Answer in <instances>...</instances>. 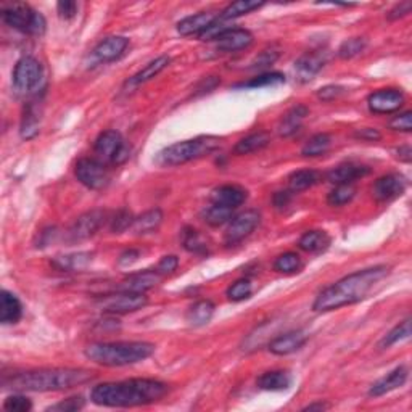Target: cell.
Returning a JSON list of instances; mask_svg holds the SVG:
<instances>
[{
    "mask_svg": "<svg viewBox=\"0 0 412 412\" xmlns=\"http://www.w3.org/2000/svg\"><path fill=\"white\" fill-rule=\"evenodd\" d=\"M169 391L164 381L153 379H130L108 381L95 386L90 393L94 404L103 408H137L158 403Z\"/></svg>",
    "mask_w": 412,
    "mask_h": 412,
    "instance_id": "cell-1",
    "label": "cell"
},
{
    "mask_svg": "<svg viewBox=\"0 0 412 412\" xmlns=\"http://www.w3.org/2000/svg\"><path fill=\"white\" fill-rule=\"evenodd\" d=\"M388 274L390 269L386 266H374L369 269L356 271L320 291L316 296L313 309L316 313H330V311L340 309L343 306L358 303Z\"/></svg>",
    "mask_w": 412,
    "mask_h": 412,
    "instance_id": "cell-2",
    "label": "cell"
},
{
    "mask_svg": "<svg viewBox=\"0 0 412 412\" xmlns=\"http://www.w3.org/2000/svg\"><path fill=\"white\" fill-rule=\"evenodd\" d=\"M95 379V374L87 369H69V368H55V369H39L28 370L22 374L13 375L7 381L10 388L17 391H63L71 390L74 386L89 384Z\"/></svg>",
    "mask_w": 412,
    "mask_h": 412,
    "instance_id": "cell-3",
    "label": "cell"
},
{
    "mask_svg": "<svg viewBox=\"0 0 412 412\" xmlns=\"http://www.w3.org/2000/svg\"><path fill=\"white\" fill-rule=\"evenodd\" d=\"M155 353V345L148 341H110L92 343L85 348L84 354L89 361L105 368H123L137 364Z\"/></svg>",
    "mask_w": 412,
    "mask_h": 412,
    "instance_id": "cell-4",
    "label": "cell"
},
{
    "mask_svg": "<svg viewBox=\"0 0 412 412\" xmlns=\"http://www.w3.org/2000/svg\"><path fill=\"white\" fill-rule=\"evenodd\" d=\"M221 145H223V139L216 137V135H200V137L190 140H182V142L173 144L163 148L158 153L157 163L160 166H164V168L166 166L168 168L180 166L194 162V160L208 157V155L221 148Z\"/></svg>",
    "mask_w": 412,
    "mask_h": 412,
    "instance_id": "cell-5",
    "label": "cell"
},
{
    "mask_svg": "<svg viewBox=\"0 0 412 412\" xmlns=\"http://www.w3.org/2000/svg\"><path fill=\"white\" fill-rule=\"evenodd\" d=\"M0 15H2L3 23L8 24L10 28L24 34H31V36H41L47 26L42 15L33 10L28 3L15 2L3 5Z\"/></svg>",
    "mask_w": 412,
    "mask_h": 412,
    "instance_id": "cell-6",
    "label": "cell"
},
{
    "mask_svg": "<svg viewBox=\"0 0 412 412\" xmlns=\"http://www.w3.org/2000/svg\"><path fill=\"white\" fill-rule=\"evenodd\" d=\"M44 79V68L39 60L34 57L19 58L13 69V89L18 95L28 97V95L37 94Z\"/></svg>",
    "mask_w": 412,
    "mask_h": 412,
    "instance_id": "cell-7",
    "label": "cell"
},
{
    "mask_svg": "<svg viewBox=\"0 0 412 412\" xmlns=\"http://www.w3.org/2000/svg\"><path fill=\"white\" fill-rule=\"evenodd\" d=\"M94 152L107 166H121L130 157V147L118 130H105L95 140Z\"/></svg>",
    "mask_w": 412,
    "mask_h": 412,
    "instance_id": "cell-8",
    "label": "cell"
},
{
    "mask_svg": "<svg viewBox=\"0 0 412 412\" xmlns=\"http://www.w3.org/2000/svg\"><path fill=\"white\" fill-rule=\"evenodd\" d=\"M148 298L145 293H129V291H118L117 293L103 295L95 301L97 309L103 314H129L142 309L147 306Z\"/></svg>",
    "mask_w": 412,
    "mask_h": 412,
    "instance_id": "cell-9",
    "label": "cell"
},
{
    "mask_svg": "<svg viewBox=\"0 0 412 412\" xmlns=\"http://www.w3.org/2000/svg\"><path fill=\"white\" fill-rule=\"evenodd\" d=\"M74 174L84 187L102 190L110 184V169L98 158H83L76 163Z\"/></svg>",
    "mask_w": 412,
    "mask_h": 412,
    "instance_id": "cell-10",
    "label": "cell"
},
{
    "mask_svg": "<svg viewBox=\"0 0 412 412\" xmlns=\"http://www.w3.org/2000/svg\"><path fill=\"white\" fill-rule=\"evenodd\" d=\"M105 219H107V211L103 209H90L87 213H84L76 218V221L71 224V228L67 232L68 243H79L84 242L90 237H94L98 232V229L102 228Z\"/></svg>",
    "mask_w": 412,
    "mask_h": 412,
    "instance_id": "cell-11",
    "label": "cell"
},
{
    "mask_svg": "<svg viewBox=\"0 0 412 412\" xmlns=\"http://www.w3.org/2000/svg\"><path fill=\"white\" fill-rule=\"evenodd\" d=\"M261 221V214L256 209H247L243 213L234 216L229 221L228 229L224 234V243L228 247H234L240 242H243L253 230L258 228Z\"/></svg>",
    "mask_w": 412,
    "mask_h": 412,
    "instance_id": "cell-12",
    "label": "cell"
},
{
    "mask_svg": "<svg viewBox=\"0 0 412 412\" xmlns=\"http://www.w3.org/2000/svg\"><path fill=\"white\" fill-rule=\"evenodd\" d=\"M404 94L400 89H381L368 97V107L375 114H390L398 112L404 105Z\"/></svg>",
    "mask_w": 412,
    "mask_h": 412,
    "instance_id": "cell-13",
    "label": "cell"
},
{
    "mask_svg": "<svg viewBox=\"0 0 412 412\" xmlns=\"http://www.w3.org/2000/svg\"><path fill=\"white\" fill-rule=\"evenodd\" d=\"M406 187H408V180L403 175L386 174L375 180L372 194H374L377 202H390V200L401 197L406 192Z\"/></svg>",
    "mask_w": 412,
    "mask_h": 412,
    "instance_id": "cell-14",
    "label": "cell"
},
{
    "mask_svg": "<svg viewBox=\"0 0 412 412\" xmlns=\"http://www.w3.org/2000/svg\"><path fill=\"white\" fill-rule=\"evenodd\" d=\"M213 42L219 52L234 53L239 52V50L248 49L250 45L253 44V34H251L248 29L229 28L225 29L223 34H219Z\"/></svg>",
    "mask_w": 412,
    "mask_h": 412,
    "instance_id": "cell-15",
    "label": "cell"
},
{
    "mask_svg": "<svg viewBox=\"0 0 412 412\" xmlns=\"http://www.w3.org/2000/svg\"><path fill=\"white\" fill-rule=\"evenodd\" d=\"M327 63V53L325 52H306L295 62V74L300 83L313 81L316 74Z\"/></svg>",
    "mask_w": 412,
    "mask_h": 412,
    "instance_id": "cell-16",
    "label": "cell"
},
{
    "mask_svg": "<svg viewBox=\"0 0 412 412\" xmlns=\"http://www.w3.org/2000/svg\"><path fill=\"white\" fill-rule=\"evenodd\" d=\"M308 338L309 335L304 330L285 332V334L275 336L274 340L269 341L268 350L275 356H287L303 348Z\"/></svg>",
    "mask_w": 412,
    "mask_h": 412,
    "instance_id": "cell-17",
    "label": "cell"
},
{
    "mask_svg": "<svg viewBox=\"0 0 412 412\" xmlns=\"http://www.w3.org/2000/svg\"><path fill=\"white\" fill-rule=\"evenodd\" d=\"M129 47V39L124 36H110L100 41L92 50L94 57L100 63H110L123 57L126 49Z\"/></svg>",
    "mask_w": 412,
    "mask_h": 412,
    "instance_id": "cell-18",
    "label": "cell"
},
{
    "mask_svg": "<svg viewBox=\"0 0 412 412\" xmlns=\"http://www.w3.org/2000/svg\"><path fill=\"white\" fill-rule=\"evenodd\" d=\"M163 275L158 274L157 271H144V273H137L129 275L128 279H124L121 284L118 285V291H129V293H145V291L152 290L162 282Z\"/></svg>",
    "mask_w": 412,
    "mask_h": 412,
    "instance_id": "cell-19",
    "label": "cell"
},
{
    "mask_svg": "<svg viewBox=\"0 0 412 412\" xmlns=\"http://www.w3.org/2000/svg\"><path fill=\"white\" fill-rule=\"evenodd\" d=\"M248 197V192L240 185L228 184L221 185V187H216L213 192H211V203L225 206V208L235 209L239 208L240 205L245 203V200Z\"/></svg>",
    "mask_w": 412,
    "mask_h": 412,
    "instance_id": "cell-20",
    "label": "cell"
},
{
    "mask_svg": "<svg viewBox=\"0 0 412 412\" xmlns=\"http://www.w3.org/2000/svg\"><path fill=\"white\" fill-rule=\"evenodd\" d=\"M369 173H370L369 166L345 163V164L336 166V168H332L329 173L325 174V179L334 185H345V184H353L354 180L364 178V175H368Z\"/></svg>",
    "mask_w": 412,
    "mask_h": 412,
    "instance_id": "cell-21",
    "label": "cell"
},
{
    "mask_svg": "<svg viewBox=\"0 0 412 412\" xmlns=\"http://www.w3.org/2000/svg\"><path fill=\"white\" fill-rule=\"evenodd\" d=\"M218 18L219 15H214L213 12H200L197 15H190V17L180 19L178 23V33L184 37L200 36Z\"/></svg>",
    "mask_w": 412,
    "mask_h": 412,
    "instance_id": "cell-22",
    "label": "cell"
},
{
    "mask_svg": "<svg viewBox=\"0 0 412 412\" xmlns=\"http://www.w3.org/2000/svg\"><path fill=\"white\" fill-rule=\"evenodd\" d=\"M409 370L404 366H400L395 370H391L388 375L381 377L380 380H377L374 385L369 388V396L370 398H379V396H384L390 391H393L396 388H401L408 380Z\"/></svg>",
    "mask_w": 412,
    "mask_h": 412,
    "instance_id": "cell-23",
    "label": "cell"
},
{
    "mask_svg": "<svg viewBox=\"0 0 412 412\" xmlns=\"http://www.w3.org/2000/svg\"><path fill=\"white\" fill-rule=\"evenodd\" d=\"M309 110L304 105H295L293 108H290L287 113L280 118V121L277 124V132L280 137H290L298 132L303 126L304 118L308 117Z\"/></svg>",
    "mask_w": 412,
    "mask_h": 412,
    "instance_id": "cell-24",
    "label": "cell"
},
{
    "mask_svg": "<svg viewBox=\"0 0 412 412\" xmlns=\"http://www.w3.org/2000/svg\"><path fill=\"white\" fill-rule=\"evenodd\" d=\"M23 316V304L17 298V295L10 293L8 290H2L0 296V323L3 325L17 324Z\"/></svg>",
    "mask_w": 412,
    "mask_h": 412,
    "instance_id": "cell-25",
    "label": "cell"
},
{
    "mask_svg": "<svg viewBox=\"0 0 412 412\" xmlns=\"http://www.w3.org/2000/svg\"><path fill=\"white\" fill-rule=\"evenodd\" d=\"M169 63H171V58L168 57V55H162V57L155 58L148 65H145V67L140 69L139 73H135L134 76L129 79L128 84L130 85V87H137V85H142L145 83L152 81V79L157 78L164 68H168Z\"/></svg>",
    "mask_w": 412,
    "mask_h": 412,
    "instance_id": "cell-26",
    "label": "cell"
},
{
    "mask_svg": "<svg viewBox=\"0 0 412 412\" xmlns=\"http://www.w3.org/2000/svg\"><path fill=\"white\" fill-rule=\"evenodd\" d=\"M37 102L28 103V107L24 108L23 118H22V128H19V134L24 140H31L36 137L41 130V110L36 105Z\"/></svg>",
    "mask_w": 412,
    "mask_h": 412,
    "instance_id": "cell-27",
    "label": "cell"
},
{
    "mask_svg": "<svg viewBox=\"0 0 412 412\" xmlns=\"http://www.w3.org/2000/svg\"><path fill=\"white\" fill-rule=\"evenodd\" d=\"M256 385L264 391H284L291 385V377L287 370H271L258 377Z\"/></svg>",
    "mask_w": 412,
    "mask_h": 412,
    "instance_id": "cell-28",
    "label": "cell"
},
{
    "mask_svg": "<svg viewBox=\"0 0 412 412\" xmlns=\"http://www.w3.org/2000/svg\"><path fill=\"white\" fill-rule=\"evenodd\" d=\"M323 180V175L314 169H300L289 175V190L293 194L304 192L314 185H318Z\"/></svg>",
    "mask_w": 412,
    "mask_h": 412,
    "instance_id": "cell-29",
    "label": "cell"
},
{
    "mask_svg": "<svg viewBox=\"0 0 412 412\" xmlns=\"http://www.w3.org/2000/svg\"><path fill=\"white\" fill-rule=\"evenodd\" d=\"M298 247L306 253H323L330 247V237L325 230H308L301 235Z\"/></svg>",
    "mask_w": 412,
    "mask_h": 412,
    "instance_id": "cell-30",
    "label": "cell"
},
{
    "mask_svg": "<svg viewBox=\"0 0 412 412\" xmlns=\"http://www.w3.org/2000/svg\"><path fill=\"white\" fill-rule=\"evenodd\" d=\"M162 223H163V211L160 208H153V209L145 211L144 214H140L134 219L132 230L137 235L153 234L157 232Z\"/></svg>",
    "mask_w": 412,
    "mask_h": 412,
    "instance_id": "cell-31",
    "label": "cell"
},
{
    "mask_svg": "<svg viewBox=\"0 0 412 412\" xmlns=\"http://www.w3.org/2000/svg\"><path fill=\"white\" fill-rule=\"evenodd\" d=\"M271 144V134L266 130H259V132H253L247 135V137L240 139L234 147L235 155H250L255 152H259L268 147Z\"/></svg>",
    "mask_w": 412,
    "mask_h": 412,
    "instance_id": "cell-32",
    "label": "cell"
},
{
    "mask_svg": "<svg viewBox=\"0 0 412 412\" xmlns=\"http://www.w3.org/2000/svg\"><path fill=\"white\" fill-rule=\"evenodd\" d=\"M214 314V304L211 303L209 300H200L194 306H190L187 311V323L192 325V327H203L211 320Z\"/></svg>",
    "mask_w": 412,
    "mask_h": 412,
    "instance_id": "cell-33",
    "label": "cell"
},
{
    "mask_svg": "<svg viewBox=\"0 0 412 412\" xmlns=\"http://www.w3.org/2000/svg\"><path fill=\"white\" fill-rule=\"evenodd\" d=\"M264 7V2H256V0H237V2H232L228 5L223 12H221L219 18L224 19V22H229V19H235L243 17V15H248L255 10H259Z\"/></svg>",
    "mask_w": 412,
    "mask_h": 412,
    "instance_id": "cell-34",
    "label": "cell"
},
{
    "mask_svg": "<svg viewBox=\"0 0 412 412\" xmlns=\"http://www.w3.org/2000/svg\"><path fill=\"white\" fill-rule=\"evenodd\" d=\"M234 218V209L225 208V206L211 203L202 211V219L211 228H219V225L228 224Z\"/></svg>",
    "mask_w": 412,
    "mask_h": 412,
    "instance_id": "cell-35",
    "label": "cell"
},
{
    "mask_svg": "<svg viewBox=\"0 0 412 412\" xmlns=\"http://www.w3.org/2000/svg\"><path fill=\"white\" fill-rule=\"evenodd\" d=\"M332 145V137L329 134H316L313 137L308 139V142L303 145L301 148V155L306 158H316V157H323L329 152Z\"/></svg>",
    "mask_w": 412,
    "mask_h": 412,
    "instance_id": "cell-36",
    "label": "cell"
},
{
    "mask_svg": "<svg viewBox=\"0 0 412 412\" xmlns=\"http://www.w3.org/2000/svg\"><path fill=\"white\" fill-rule=\"evenodd\" d=\"M92 261V253H74L58 256L53 259V266L60 271H81Z\"/></svg>",
    "mask_w": 412,
    "mask_h": 412,
    "instance_id": "cell-37",
    "label": "cell"
},
{
    "mask_svg": "<svg viewBox=\"0 0 412 412\" xmlns=\"http://www.w3.org/2000/svg\"><path fill=\"white\" fill-rule=\"evenodd\" d=\"M301 268H303V261H301L300 255L293 253V251L282 253L274 261V271L280 274H296L300 273Z\"/></svg>",
    "mask_w": 412,
    "mask_h": 412,
    "instance_id": "cell-38",
    "label": "cell"
},
{
    "mask_svg": "<svg viewBox=\"0 0 412 412\" xmlns=\"http://www.w3.org/2000/svg\"><path fill=\"white\" fill-rule=\"evenodd\" d=\"M184 248L194 255H205L208 251V243L205 242L202 234L192 228H185L182 232Z\"/></svg>",
    "mask_w": 412,
    "mask_h": 412,
    "instance_id": "cell-39",
    "label": "cell"
},
{
    "mask_svg": "<svg viewBox=\"0 0 412 412\" xmlns=\"http://www.w3.org/2000/svg\"><path fill=\"white\" fill-rule=\"evenodd\" d=\"M411 335V319H406L403 323L396 325L393 330H390L388 334H386L384 338L380 340L379 343V348L380 350H386L390 348V346H393L398 343V341H403V340H408Z\"/></svg>",
    "mask_w": 412,
    "mask_h": 412,
    "instance_id": "cell-40",
    "label": "cell"
},
{
    "mask_svg": "<svg viewBox=\"0 0 412 412\" xmlns=\"http://www.w3.org/2000/svg\"><path fill=\"white\" fill-rule=\"evenodd\" d=\"M354 197H356V189L353 184L335 185V189L329 194L327 203L330 206H343V205H348Z\"/></svg>",
    "mask_w": 412,
    "mask_h": 412,
    "instance_id": "cell-41",
    "label": "cell"
},
{
    "mask_svg": "<svg viewBox=\"0 0 412 412\" xmlns=\"http://www.w3.org/2000/svg\"><path fill=\"white\" fill-rule=\"evenodd\" d=\"M285 83V76L282 73L273 71V73H263L259 76L250 79L248 83L240 84L239 87H247V89H256V87H268V85H279Z\"/></svg>",
    "mask_w": 412,
    "mask_h": 412,
    "instance_id": "cell-42",
    "label": "cell"
},
{
    "mask_svg": "<svg viewBox=\"0 0 412 412\" xmlns=\"http://www.w3.org/2000/svg\"><path fill=\"white\" fill-rule=\"evenodd\" d=\"M368 41L364 37H351L346 39V41L340 45L338 49V57L341 60H350L358 57L359 53L364 52Z\"/></svg>",
    "mask_w": 412,
    "mask_h": 412,
    "instance_id": "cell-43",
    "label": "cell"
},
{
    "mask_svg": "<svg viewBox=\"0 0 412 412\" xmlns=\"http://www.w3.org/2000/svg\"><path fill=\"white\" fill-rule=\"evenodd\" d=\"M251 293H253V285H251L250 279L235 280V282L228 289V291H225L228 298L230 301H235V303H239V301H243V300H248Z\"/></svg>",
    "mask_w": 412,
    "mask_h": 412,
    "instance_id": "cell-44",
    "label": "cell"
},
{
    "mask_svg": "<svg viewBox=\"0 0 412 412\" xmlns=\"http://www.w3.org/2000/svg\"><path fill=\"white\" fill-rule=\"evenodd\" d=\"M134 219L135 218L129 209H119L114 213L113 218L110 219V230H112L113 234H123L129 228H132Z\"/></svg>",
    "mask_w": 412,
    "mask_h": 412,
    "instance_id": "cell-45",
    "label": "cell"
},
{
    "mask_svg": "<svg viewBox=\"0 0 412 412\" xmlns=\"http://www.w3.org/2000/svg\"><path fill=\"white\" fill-rule=\"evenodd\" d=\"M85 406V400L83 396H71V398L60 401V403L49 406L45 411H52V412H76L81 411Z\"/></svg>",
    "mask_w": 412,
    "mask_h": 412,
    "instance_id": "cell-46",
    "label": "cell"
},
{
    "mask_svg": "<svg viewBox=\"0 0 412 412\" xmlns=\"http://www.w3.org/2000/svg\"><path fill=\"white\" fill-rule=\"evenodd\" d=\"M3 409L10 412H28L33 409L31 400L23 395H13L8 396L3 403Z\"/></svg>",
    "mask_w": 412,
    "mask_h": 412,
    "instance_id": "cell-47",
    "label": "cell"
},
{
    "mask_svg": "<svg viewBox=\"0 0 412 412\" xmlns=\"http://www.w3.org/2000/svg\"><path fill=\"white\" fill-rule=\"evenodd\" d=\"M279 58V52L277 50H263L258 57L253 60V63H251V69H263V68H268L271 65L275 63V60Z\"/></svg>",
    "mask_w": 412,
    "mask_h": 412,
    "instance_id": "cell-48",
    "label": "cell"
},
{
    "mask_svg": "<svg viewBox=\"0 0 412 412\" xmlns=\"http://www.w3.org/2000/svg\"><path fill=\"white\" fill-rule=\"evenodd\" d=\"M390 129L400 130V132H411L412 130V113L404 112L395 117L390 121Z\"/></svg>",
    "mask_w": 412,
    "mask_h": 412,
    "instance_id": "cell-49",
    "label": "cell"
},
{
    "mask_svg": "<svg viewBox=\"0 0 412 412\" xmlns=\"http://www.w3.org/2000/svg\"><path fill=\"white\" fill-rule=\"evenodd\" d=\"M346 92L345 87H341V85H335V84H330V85H325V87H320L318 90V98L323 100V102H332V100L341 97Z\"/></svg>",
    "mask_w": 412,
    "mask_h": 412,
    "instance_id": "cell-50",
    "label": "cell"
},
{
    "mask_svg": "<svg viewBox=\"0 0 412 412\" xmlns=\"http://www.w3.org/2000/svg\"><path fill=\"white\" fill-rule=\"evenodd\" d=\"M178 266H179V258H178V256L169 255V256H163L162 261H160L157 268H155V271H157L158 274H162L163 277H164V275L173 274L174 271L178 269Z\"/></svg>",
    "mask_w": 412,
    "mask_h": 412,
    "instance_id": "cell-51",
    "label": "cell"
},
{
    "mask_svg": "<svg viewBox=\"0 0 412 412\" xmlns=\"http://www.w3.org/2000/svg\"><path fill=\"white\" fill-rule=\"evenodd\" d=\"M57 13L62 19H73L78 15V3L73 0H62L57 3Z\"/></svg>",
    "mask_w": 412,
    "mask_h": 412,
    "instance_id": "cell-52",
    "label": "cell"
},
{
    "mask_svg": "<svg viewBox=\"0 0 412 412\" xmlns=\"http://www.w3.org/2000/svg\"><path fill=\"white\" fill-rule=\"evenodd\" d=\"M411 10H412V2L411 0H406V2L395 5V7L391 8L388 13H386V18H388L390 22H395V19H400V18L406 17V15H409Z\"/></svg>",
    "mask_w": 412,
    "mask_h": 412,
    "instance_id": "cell-53",
    "label": "cell"
},
{
    "mask_svg": "<svg viewBox=\"0 0 412 412\" xmlns=\"http://www.w3.org/2000/svg\"><path fill=\"white\" fill-rule=\"evenodd\" d=\"M381 134L374 128H361L354 130V139L364 140V142H377L380 140Z\"/></svg>",
    "mask_w": 412,
    "mask_h": 412,
    "instance_id": "cell-54",
    "label": "cell"
},
{
    "mask_svg": "<svg viewBox=\"0 0 412 412\" xmlns=\"http://www.w3.org/2000/svg\"><path fill=\"white\" fill-rule=\"evenodd\" d=\"M291 200H293V192H291V190H280V192L274 194L273 203L277 209H285L290 205Z\"/></svg>",
    "mask_w": 412,
    "mask_h": 412,
    "instance_id": "cell-55",
    "label": "cell"
},
{
    "mask_svg": "<svg viewBox=\"0 0 412 412\" xmlns=\"http://www.w3.org/2000/svg\"><path fill=\"white\" fill-rule=\"evenodd\" d=\"M139 258H140V251L135 248H129V250L123 251L121 256H119L118 263H119V266H124L126 268V266H130L132 263H135V261H137Z\"/></svg>",
    "mask_w": 412,
    "mask_h": 412,
    "instance_id": "cell-56",
    "label": "cell"
},
{
    "mask_svg": "<svg viewBox=\"0 0 412 412\" xmlns=\"http://www.w3.org/2000/svg\"><path fill=\"white\" fill-rule=\"evenodd\" d=\"M219 83L221 81L216 76L205 78L203 81L198 84L197 92H195V94H208V92H211V90H214V87H216V85H219Z\"/></svg>",
    "mask_w": 412,
    "mask_h": 412,
    "instance_id": "cell-57",
    "label": "cell"
},
{
    "mask_svg": "<svg viewBox=\"0 0 412 412\" xmlns=\"http://www.w3.org/2000/svg\"><path fill=\"white\" fill-rule=\"evenodd\" d=\"M396 158L403 163H411L412 162V148L411 145H403V147L396 148Z\"/></svg>",
    "mask_w": 412,
    "mask_h": 412,
    "instance_id": "cell-58",
    "label": "cell"
},
{
    "mask_svg": "<svg viewBox=\"0 0 412 412\" xmlns=\"http://www.w3.org/2000/svg\"><path fill=\"white\" fill-rule=\"evenodd\" d=\"M55 235H57V232H55V228H49V229L42 230L37 247H47V245L53 240Z\"/></svg>",
    "mask_w": 412,
    "mask_h": 412,
    "instance_id": "cell-59",
    "label": "cell"
},
{
    "mask_svg": "<svg viewBox=\"0 0 412 412\" xmlns=\"http://www.w3.org/2000/svg\"><path fill=\"white\" fill-rule=\"evenodd\" d=\"M329 408H330L329 403H324V401H318V403L308 404L306 408H303V411H327Z\"/></svg>",
    "mask_w": 412,
    "mask_h": 412,
    "instance_id": "cell-60",
    "label": "cell"
}]
</instances>
